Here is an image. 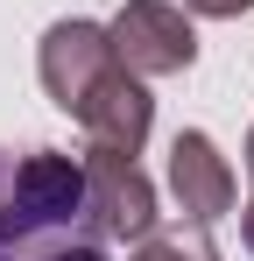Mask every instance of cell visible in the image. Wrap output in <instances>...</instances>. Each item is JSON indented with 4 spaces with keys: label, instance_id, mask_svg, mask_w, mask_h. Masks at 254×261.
Listing matches in <instances>:
<instances>
[{
    "label": "cell",
    "instance_id": "cell-1",
    "mask_svg": "<svg viewBox=\"0 0 254 261\" xmlns=\"http://www.w3.org/2000/svg\"><path fill=\"white\" fill-rule=\"evenodd\" d=\"M106 247L85 198V155L0 148V261H106Z\"/></svg>",
    "mask_w": 254,
    "mask_h": 261
},
{
    "label": "cell",
    "instance_id": "cell-5",
    "mask_svg": "<svg viewBox=\"0 0 254 261\" xmlns=\"http://www.w3.org/2000/svg\"><path fill=\"white\" fill-rule=\"evenodd\" d=\"M169 198H176V212L191 219V226H219V219L233 212L240 184H233V163L219 155V141L205 127H184L169 141Z\"/></svg>",
    "mask_w": 254,
    "mask_h": 261
},
{
    "label": "cell",
    "instance_id": "cell-9",
    "mask_svg": "<svg viewBox=\"0 0 254 261\" xmlns=\"http://www.w3.org/2000/svg\"><path fill=\"white\" fill-rule=\"evenodd\" d=\"M240 233H247V254H254V205L240 212Z\"/></svg>",
    "mask_w": 254,
    "mask_h": 261
},
{
    "label": "cell",
    "instance_id": "cell-4",
    "mask_svg": "<svg viewBox=\"0 0 254 261\" xmlns=\"http://www.w3.org/2000/svg\"><path fill=\"white\" fill-rule=\"evenodd\" d=\"M85 198L106 240H148L156 233V184L134 155L113 148H85Z\"/></svg>",
    "mask_w": 254,
    "mask_h": 261
},
{
    "label": "cell",
    "instance_id": "cell-8",
    "mask_svg": "<svg viewBox=\"0 0 254 261\" xmlns=\"http://www.w3.org/2000/svg\"><path fill=\"white\" fill-rule=\"evenodd\" d=\"M191 14H205V21H233V14H254V0H184Z\"/></svg>",
    "mask_w": 254,
    "mask_h": 261
},
{
    "label": "cell",
    "instance_id": "cell-3",
    "mask_svg": "<svg viewBox=\"0 0 254 261\" xmlns=\"http://www.w3.org/2000/svg\"><path fill=\"white\" fill-rule=\"evenodd\" d=\"M106 36H113V57L134 78H176V71L198 64V29L169 0H127L120 14L106 21Z\"/></svg>",
    "mask_w": 254,
    "mask_h": 261
},
{
    "label": "cell",
    "instance_id": "cell-7",
    "mask_svg": "<svg viewBox=\"0 0 254 261\" xmlns=\"http://www.w3.org/2000/svg\"><path fill=\"white\" fill-rule=\"evenodd\" d=\"M127 261H219V247L205 240V226H156L148 240H134V254Z\"/></svg>",
    "mask_w": 254,
    "mask_h": 261
},
{
    "label": "cell",
    "instance_id": "cell-10",
    "mask_svg": "<svg viewBox=\"0 0 254 261\" xmlns=\"http://www.w3.org/2000/svg\"><path fill=\"white\" fill-rule=\"evenodd\" d=\"M247 184H254V127H247Z\"/></svg>",
    "mask_w": 254,
    "mask_h": 261
},
{
    "label": "cell",
    "instance_id": "cell-6",
    "mask_svg": "<svg viewBox=\"0 0 254 261\" xmlns=\"http://www.w3.org/2000/svg\"><path fill=\"white\" fill-rule=\"evenodd\" d=\"M78 127H85V148H113V155H141V141L156 127V99H148V78L134 71H106V85L78 106Z\"/></svg>",
    "mask_w": 254,
    "mask_h": 261
},
{
    "label": "cell",
    "instance_id": "cell-2",
    "mask_svg": "<svg viewBox=\"0 0 254 261\" xmlns=\"http://www.w3.org/2000/svg\"><path fill=\"white\" fill-rule=\"evenodd\" d=\"M106 71H120L106 21H49V29H42V43H36V78H42V92H49V106H64L71 120H78L85 99L106 85Z\"/></svg>",
    "mask_w": 254,
    "mask_h": 261
}]
</instances>
